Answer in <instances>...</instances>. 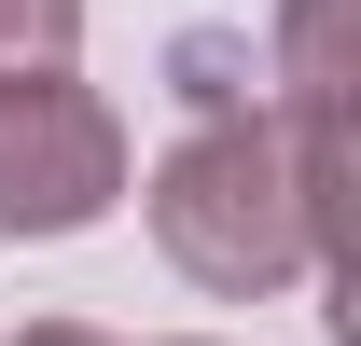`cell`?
<instances>
[{
	"label": "cell",
	"mask_w": 361,
	"mask_h": 346,
	"mask_svg": "<svg viewBox=\"0 0 361 346\" xmlns=\"http://www.w3.org/2000/svg\"><path fill=\"white\" fill-rule=\"evenodd\" d=\"M84 0H0V70H70Z\"/></svg>",
	"instance_id": "277c9868"
},
{
	"label": "cell",
	"mask_w": 361,
	"mask_h": 346,
	"mask_svg": "<svg viewBox=\"0 0 361 346\" xmlns=\"http://www.w3.org/2000/svg\"><path fill=\"white\" fill-rule=\"evenodd\" d=\"M180 97H195V125L167 139V167H153V250L195 277V291H236L264 305L306 277V194L278 167V125L236 97V42H180Z\"/></svg>",
	"instance_id": "6da1fadb"
},
{
	"label": "cell",
	"mask_w": 361,
	"mask_h": 346,
	"mask_svg": "<svg viewBox=\"0 0 361 346\" xmlns=\"http://www.w3.org/2000/svg\"><path fill=\"white\" fill-rule=\"evenodd\" d=\"M278 84H292V194H306V250L348 263V139H334V97H348V0H292L278 14Z\"/></svg>",
	"instance_id": "3957f363"
},
{
	"label": "cell",
	"mask_w": 361,
	"mask_h": 346,
	"mask_svg": "<svg viewBox=\"0 0 361 346\" xmlns=\"http://www.w3.org/2000/svg\"><path fill=\"white\" fill-rule=\"evenodd\" d=\"M14 346H111V333H84V319H28Z\"/></svg>",
	"instance_id": "5b68a950"
},
{
	"label": "cell",
	"mask_w": 361,
	"mask_h": 346,
	"mask_svg": "<svg viewBox=\"0 0 361 346\" xmlns=\"http://www.w3.org/2000/svg\"><path fill=\"white\" fill-rule=\"evenodd\" d=\"M126 194V111L70 70H0V236H84Z\"/></svg>",
	"instance_id": "7a4b0ae2"
}]
</instances>
